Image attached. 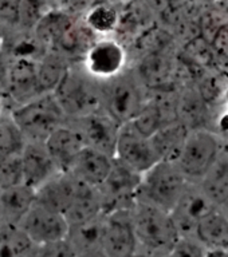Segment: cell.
Masks as SVG:
<instances>
[{
  "mask_svg": "<svg viewBox=\"0 0 228 257\" xmlns=\"http://www.w3.org/2000/svg\"><path fill=\"white\" fill-rule=\"evenodd\" d=\"M132 221L137 240V252L149 257H165L177 241L180 232L172 214L144 201L132 206Z\"/></svg>",
  "mask_w": 228,
  "mask_h": 257,
  "instance_id": "6da1fadb",
  "label": "cell"
},
{
  "mask_svg": "<svg viewBox=\"0 0 228 257\" xmlns=\"http://www.w3.org/2000/svg\"><path fill=\"white\" fill-rule=\"evenodd\" d=\"M52 94L67 118L101 110V80L90 75L81 62L70 63Z\"/></svg>",
  "mask_w": 228,
  "mask_h": 257,
  "instance_id": "7a4b0ae2",
  "label": "cell"
},
{
  "mask_svg": "<svg viewBox=\"0 0 228 257\" xmlns=\"http://www.w3.org/2000/svg\"><path fill=\"white\" fill-rule=\"evenodd\" d=\"M148 91L133 70H126L101 82V110L117 123H128L138 114Z\"/></svg>",
  "mask_w": 228,
  "mask_h": 257,
  "instance_id": "3957f363",
  "label": "cell"
},
{
  "mask_svg": "<svg viewBox=\"0 0 228 257\" xmlns=\"http://www.w3.org/2000/svg\"><path fill=\"white\" fill-rule=\"evenodd\" d=\"M10 115L26 142H44L55 128L66 123L67 116L52 92H46L12 107Z\"/></svg>",
  "mask_w": 228,
  "mask_h": 257,
  "instance_id": "277c9868",
  "label": "cell"
},
{
  "mask_svg": "<svg viewBox=\"0 0 228 257\" xmlns=\"http://www.w3.org/2000/svg\"><path fill=\"white\" fill-rule=\"evenodd\" d=\"M188 182L176 162L159 161L141 176L137 200L171 213L180 201Z\"/></svg>",
  "mask_w": 228,
  "mask_h": 257,
  "instance_id": "5b68a950",
  "label": "cell"
},
{
  "mask_svg": "<svg viewBox=\"0 0 228 257\" xmlns=\"http://www.w3.org/2000/svg\"><path fill=\"white\" fill-rule=\"evenodd\" d=\"M221 148L223 142L216 133L204 127L189 130L176 165L187 180L199 182L216 161Z\"/></svg>",
  "mask_w": 228,
  "mask_h": 257,
  "instance_id": "8992f818",
  "label": "cell"
},
{
  "mask_svg": "<svg viewBox=\"0 0 228 257\" xmlns=\"http://www.w3.org/2000/svg\"><path fill=\"white\" fill-rule=\"evenodd\" d=\"M100 248L109 257H133L136 254L137 240L133 229L132 208L104 213Z\"/></svg>",
  "mask_w": 228,
  "mask_h": 257,
  "instance_id": "52a82bcc",
  "label": "cell"
},
{
  "mask_svg": "<svg viewBox=\"0 0 228 257\" xmlns=\"http://www.w3.org/2000/svg\"><path fill=\"white\" fill-rule=\"evenodd\" d=\"M18 226L35 245L63 240L70 229L62 213L36 200L22 217Z\"/></svg>",
  "mask_w": 228,
  "mask_h": 257,
  "instance_id": "ba28073f",
  "label": "cell"
},
{
  "mask_svg": "<svg viewBox=\"0 0 228 257\" xmlns=\"http://www.w3.org/2000/svg\"><path fill=\"white\" fill-rule=\"evenodd\" d=\"M141 176L142 174L113 158L112 169L106 180L98 186L104 204V213L114 209L132 208L137 200Z\"/></svg>",
  "mask_w": 228,
  "mask_h": 257,
  "instance_id": "9c48e42d",
  "label": "cell"
},
{
  "mask_svg": "<svg viewBox=\"0 0 228 257\" xmlns=\"http://www.w3.org/2000/svg\"><path fill=\"white\" fill-rule=\"evenodd\" d=\"M67 120L80 133L85 146L114 158L121 126L106 112L98 110L80 118H67Z\"/></svg>",
  "mask_w": 228,
  "mask_h": 257,
  "instance_id": "30bf717a",
  "label": "cell"
},
{
  "mask_svg": "<svg viewBox=\"0 0 228 257\" xmlns=\"http://www.w3.org/2000/svg\"><path fill=\"white\" fill-rule=\"evenodd\" d=\"M114 158L140 174H144L160 161L150 138L137 132L129 122L120 127Z\"/></svg>",
  "mask_w": 228,
  "mask_h": 257,
  "instance_id": "8fae6325",
  "label": "cell"
},
{
  "mask_svg": "<svg viewBox=\"0 0 228 257\" xmlns=\"http://www.w3.org/2000/svg\"><path fill=\"white\" fill-rule=\"evenodd\" d=\"M81 63L90 75L104 82L124 71L126 52L117 40L102 38L90 44Z\"/></svg>",
  "mask_w": 228,
  "mask_h": 257,
  "instance_id": "7c38bea8",
  "label": "cell"
},
{
  "mask_svg": "<svg viewBox=\"0 0 228 257\" xmlns=\"http://www.w3.org/2000/svg\"><path fill=\"white\" fill-rule=\"evenodd\" d=\"M8 64L7 98L12 107L23 104L36 96L42 95L38 75L36 60L30 58H12Z\"/></svg>",
  "mask_w": 228,
  "mask_h": 257,
  "instance_id": "4fadbf2b",
  "label": "cell"
},
{
  "mask_svg": "<svg viewBox=\"0 0 228 257\" xmlns=\"http://www.w3.org/2000/svg\"><path fill=\"white\" fill-rule=\"evenodd\" d=\"M23 184L34 190L60 173L52 161L44 142H26L20 153Z\"/></svg>",
  "mask_w": 228,
  "mask_h": 257,
  "instance_id": "5bb4252c",
  "label": "cell"
},
{
  "mask_svg": "<svg viewBox=\"0 0 228 257\" xmlns=\"http://www.w3.org/2000/svg\"><path fill=\"white\" fill-rule=\"evenodd\" d=\"M212 206L215 205L211 204L204 193L201 192L199 182L189 181L180 201L171 212L181 237H192L196 221Z\"/></svg>",
  "mask_w": 228,
  "mask_h": 257,
  "instance_id": "9a60e30c",
  "label": "cell"
},
{
  "mask_svg": "<svg viewBox=\"0 0 228 257\" xmlns=\"http://www.w3.org/2000/svg\"><path fill=\"white\" fill-rule=\"evenodd\" d=\"M44 145L60 173L67 172L77 154L85 148L82 137L68 120L55 128L44 141Z\"/></svg>",
  "mask_w": 228,
  "mask_h": 257,
  "instance_id": "2e32d148",
  "label": "cell"
},
{
  "mask_svg": "<svg viewBox=\"0 0 228 257\" xmlns=\"http://www.w3.org/2000/svg\"><path fill=\"white\" fill-rule=\"evenodd\" d=\"M113 165V157L85 146L81 150L66 173H70L77 180L98 188L108 177Z\"/></svg>",
  "mask_w": 228,
  "mask_h": 257,
  "instance_id": "e0dca14e",
  "label": "cell"
},
{
  "mask_svg": "<svg viewBox=\"0 0 228 257\" xmlns=\"http://www.w3.org/2000/svg\"><path fill=\"white\" fill-rule=\"evenodd\" d=\"M192 238L204 249H228V214L212 206L196 221Z\"/></svg>",
  "mask_w": 228,
  "mask_h": 257,
  "instance_id": "ac0fdd59",
  "label": "cell"
},
{
  "mask_svg": "<svg viewBox=\"0 0 228 257\" xmlns=\"http://www.w3.org/2000/svg\"><path fill=\"white\" fill-rule=\"evenodd\" d=\"M133 71L146 91H156L171 88L175 67L168 55L163 52H150L140 60Z\"/></svg>",
  "mask_w": 228,
  "mask_h": 257,
  "instance_id": "d6986e66",
  "label": "cell"
},
{
  "mask_svg": "<svg viewBox=\"0 0 228 257\" xmlns=\"http://www.w3.org/2000/svg\"><path fill=\"white\" fill-rule=\"evenodd\" d=\"M101 214H104V204L98 188L78 180L74 198L63 214L68 226L85 224L100 217Z\"/></svg>",
  "mask_w": 228,
  "mask_h": 257,
  "instance_id": "ffe728a7",
  "label": "cell"
},
{
  "mask_svg": "<svg viewBox=\"0 0 228 257\" xmlns=\"http://www.w3.org/2000/svg\"><path fill=\"white\" fill-rule=\"evenodd\" d=\"M199 186L209 202L217 208L228 201V148L225 145L208 172L199 181Z\"/></svg>",
  "mask_w": 228,
  "mask_h": 257,
  "instance_id": "44dd1931",
  "label": "cell"
},
{
  "mask_svg": "<svg viewBox=\"0 0 228 257\" xmlns=\"http://www.w3.org/2000/svg\"><path fill=\"white\" fill-rule=\"evenodd\" d=\"M35 201V190L24 184L0 189V222L18 225Z\"/></svg>",
  "mask_w": 228,
  "mask_h": 257,
  "instance_id": "7402d4cb",
  "label": "cell"
},
{
  "mask_svg": "<svg viewBox=\"0 0 228 257\" xmlns=\"http://www.w3.org/2000/svg\"><path fill=\"white\" fill-rule=\"evenodd\" d=\"M189 128L179 119L164 124L150 136V142L160 161L176 162L188 137Z\"/></svg>",
  "mask_w": 228,
  "mask_h": 257,
  "instance_id": "603a6c76",
  "label": "cell"
},
{
  "mask_svg": "<svg viewBox=\"0 0 228 257\" xmlns=\"http://www.w3.org/2000/svg\"><path fill=\"white\" fill-rule=\"evenodd\" d=\"M205 115H207L205 98L200 90L187 87L177 92L176 116L189 130L203 127Z\"/></svg>",
  "mask_w": 228,
  "mask_h": 257,
  "instance_id": "cb8c5ba5",
  "label": "cell"
},
{
  "mask_svg": "<svg viewBox=\"0 0 228 257\" xmlns=\"http://www.w3.org/2000/svg\"><path fill=\"white\" fill-rule=\"evenodd\" d=\"M70 60L62 56L58 52L46 51L39 59L36 60V75L39 83L40 91L52 92L67 71Z\"/></svg>",
  "mask_w": 228,
  "mask_h": 257,
  "instance_id": "d4e9b609",
  "label": "cell"
},
{
  "mask_svg": "<svg viewBox=\"0 0 228 257\" xmlns=\"http://www.w3.org/2000/svg\"><path fill=\"white\" fill-rule=\"evenodd\" d=\"M35 244L18 225L0 222V257H32Z\"/></svg>",
  "mask_w": 228,
  "mask_h": 257,
  "instance_id": "484cf974",
  "label": "cell"
},
{
  "mask_svg": "<svg viewBox=\"0 0 228 257\" xmlns=\"http://www.w3.org/2000/svg\"><path fill=\"white\" fill-rule=\"evenodd\" d=\"M118 23V14L114 8L106 4H100L90 10L86 16V26L92 32L108 34L113 31Z\"/></svg>",
  "mask_w": 228,
  "mask_h": 257,
  "instance_id": "4316f807",
  "label": "cell"
},
{
  "mask_svg": "<svg viewBox=\"0 0 228 257\" xmlns=\"http://www.w3.org/2000/svg\"><path fill=\"white\" fill-rule=\"evenodd\" d=\"M47 12L46 0H22L18 24L28 30H34Z\"/></svg>",
  "mask_w": 228,
  "mask_h": 257,
  "instance_id": "83f0119b",
  "label": "cell"
},
{
  "mask_svg": "<svg viewBox=\"0 0 228 257\" xmlns=\"http://www.w3.org/2000/svg\"><path fill=\"white\" fill-rule=\"evenodd\" d=\"M23 184V173L20 156L7 157L0 160V189Z\"/></svg>",
  "mask_w": 228,
  "mask_h": 257,
  "instance_id": "f1b7e54d",
  "label": "cell"
},
{
  "mask_svg": "<svg viewBox=\"0 0 228 257\" xmlns=\"http://www.w3.org/2000/svg\"><path fill=\"white\" fill-rule=\"evenodd\" d=\"M32 257H77V250L67 238L35 245Z\"/></svg>",
  "mask_w": 228,
  "mask_h": 257,
  "instance_id": "f546056e",
  "label": "cell"
},
{
  "mask_svg": "<svg viewBox=\"0 0 228 257\" xmlns=\"http://www.w3.org/2000/svg\"><path fill=\"white\" fill-rule=\"evenodd\" d=\"M205 249L192 237H180L165 257H203Z\"/></svg>",
  "mask_w": 228,
  "mask_h": 257,
  "instance_id": "4dcf8cb0",
  "label": "cell"
},
{
  "mask_svg": "<svg viewBox=\"0 0 228 257\" xmlns=\"http://www.w3.org/2000/svg\"><path fill=\"white\" fill-rule=\"evenodd\" d=\"M22 0H0V22L7 24H18L19 8Z\"/></svg>",
  "mask_w": 228,
  "mask_h": 257,
  "instance_id": "1f68e13d",
  "label": "cell"
},
{
  "mask_svg": "<svg viewBox=\"0 0 228 257\" xmlns=\"http://www.w3.org/2000/svg\"><path fill=\"white\" fill-rule=\"evenodd\" d=\"M211 47L217 55L228 58V23L216 28L211 38Z\"/></svg>",
  "mask_w": 228,
  "mask_h": 257,
  "instance_id": "d6a6232c",
  "label": "cell"
},
{
  "mask_svg": "<svg viewBox=\"0 0 228 257\" xmlns=\"http://www.w3.org/2000/svg\"><path fill=\"white\" fill-rule=\"evenodd\" d=\"M8 90V64L0 56V96H7Z\"/></svg>",
  "mask_w": 228,
  "mask_h": 257,
  "instance_id": "836d02e7",
  "label": "cell"
},
{
  "mask_svg": "<svg viewBox=\"0 0 228 257\" xmlns=\"http://www.w3.org/2000/svg\"><path fill=\"white\" fill-rule=\"evenodd\" d=\"M77 257H109L100 246H92V248L82 249L77 252Z\"/></svg>",
  "mask_w": 228,
  "mask_h": 257,
  "instance_id": "e575fe53",
  "label": "cell"
},
{
  "mask_svg": "<svg viewBox=\"0 0 228 257\" xmlns=\"http://www.w3.org/2000/svg\"><path fill=\"white\" fill-rule=\"evenodd\" d=\"M203 257H228V249H205Z\"/></svg>",
  "mask_w": 228,
  "mask_h": 257,
  "instance_id": "d590c367",
  "label": "cell"
},
{
  "mask_svg": "<svg viewBox=\"0 0 228 257\" xmlns=\"http://www.w3.org/2000/svg\"><path fill=\"white\" fill-rule=\"evenodd\" d=\"M7 102H10L7 96H0V115H4L11 111V107H8Z\"/></svg>",
  "mask_w": 228,
  "mask_h": 257,
  "instance_id": "8d00e7d4",
  "label": "cell"
},
{
  "mask_svg": "<svg viewBox=\"0 0 228 257\" xmlns=\"http://www.w3.org/2000/svg\"><path fill=\"white\" fill-rule=\"evenodd\" d=\"M220 209H221V210H223V212H225L228 214V201H227V202H225L224 205H223V206H221Z\"/></svg>",
  "mask_w": 228,
  "mask_h": 257,
  "instance_id": "74e56055",
  "label": "cell"
}]
</instances>
